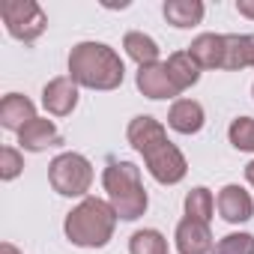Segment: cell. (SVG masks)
<instances>
[{
  "instance_id": "obj_1",
  "label": "cell",
  "mask_w": 254,
  "mask_h": 254,
  "mask_svg": "<svg viewBox=\"0 0 254 254\" xmlns=\"http://www.w3.org/2000/svg\"><path fill=\"white\" fill-rule=\"evenodd\" d=\"M126 138H129V144L144 156L147 162V171L156 183L162 186H177L186 180L189 174V162L186 156L180 153V147L168 138L165 126L150 117V114H141L129 123V129H126Z\"/></svg>"
},
{
  "instance_id": "obj_2",
  "label": "cell",
  "mask_w": 254,
  "mask_h": 254,
  "mask_svg": "<svg viewBox=\"0 0 254 254\" xmlns=\"http://www.w3.org/2000/svg\"><path fill=\"white\" fill-rule=\"evenodd\" d=\"M69 78L87 90H117L126 78L120 54L105 42H78L69 51Z\"/></svg>"
},
{
  "instance_id": "obj_3",
  "label": "cell",
  "mask_w": 254,
  "mask_h": 254,
  "mask_svg": "<svg viewBox=\"0 0 254 254\" xmlns=\"http://www.w3.org/2000/svg\"><path fill=\"white\" fill-rule=\"evenodd\" d=\"M117 212L102 197H84L63 221V233L78 248H105L114 239Z\"/></svg>"
},
{
  "instance_id": "obj_4",
  "label": "cell",
  "mask_w": 254,
  "mask_h": 254,
  "mask_svg": "<svg viewBox=\"0 0 254 254\" xmlns=\"http://www.w3.org/2000/svg\"><path fill=\"white\" fill-rule=\"evenodd\" d=\"M102 186L108 191V203L114 206L117 218L138 221L147 212L150 197L141 183V168L135 162H108V168L102 174Z\"/></svg>"
},
{
  "instance_id": "obj_5",
  "label": "cell",
  "mask_w": 254,
  "mask_h": 254,
  "mask_svg": "<svg viewBox=\"0 0 254 254\" xmlns=\"http://www.w3.org/2000/svg\"><path fill=\"white\" fill-rule=\"evenodd\" d=\"M48 183L63 197H87L93 186V165L81 153H60L48 165Z\"/></svg>"
},
{
  "instance_id": "obj_6",
  "label": "cell",
  "mask_w": 254,
  "mask_h": 254,
  "mask_svg": "<svg viewBox=\"0 0 254 254\" xmlns=\"http://www.w3.org/2000/svg\"><path fill=\"white\" fill-rule=\"evenodd\" d=\"M0 18L6 24V33L24 45L36 42L48 30V15L36 0H3L0 3Z\"/></svg>"
},
{
  "instance_id": "obj_7",
  "label": "cell",
  "mask_w": 254,
  "mask_h": 254,
  "mask_svg": "<svg viewBox=\"0 0 254 254\" xmlns=\"http://www.w3.org/2000/svg\"><path fill=\"white\" fill-rule=\"evenodd\" d=\"M42 105L51 117H69L78 108V84L69 75H57L42 87Z\"/></svg>"
},
{
  "instance_id": "obj_8",
  "label": "cell",
  "mask_w": 254,
  "mask_h": 254,
  "mask_svg": "<svg viewBox=\"0 0 254 254\" xmlns=\"http://www.w3.org/2000/svg\"><path fill=\"white\" fill-rule=\"evenodd\" d=\"M174 242H177V251L180 254H212V248H215V239H212L209 224H203L197 218H189V215L177 224Z\"/></svg>"
},
{
  "instance_id": "obj_9",
  "label": "cell",
  "mask_w": 254,
  "mask_h": 254,
  "mask_svg": "<svg viewBox=\"0 0 254 254\" xmlns=\"http://www.w3.org/2000/svg\"><path fill=\"white\" fill-rule=\"evenodd\" d=\"M18 144H21V150H27V153H45V150H51V147H63V135L57 132L54 120L36 117L33 123H27L24 129L18 132Z\"/></svg>"
},
{
  "instance_id": "obj_10",
  "label": "cell",
  "mask_w": 254,
  "mask_h": 254,
  "mask_svg": "<svg viewBox=\"0 0 254 254\" xmlns=\"http://www.w3.org/2000/svg\"><path fill=\"white\" fill-rule=\"evenodd\" d=\"M218 212H221V218L227 221V224H245L251 215H254V200H251V194L242 189V186H236V183H230V186H224L221 191H218Z\"/></svg>"
},
{
  "instance_id": "obj_11",
  "label": "cell",
  "mask_w": 254,
  "mask_h": 254,
  "mask_svg": "<svg viewBox=\"0 0 254 254\" xmlns=\"http://www.w3.org/2000/svg\"><path fill=\"white\" fill-rule=\"evenodd\" d=\"M135 84H138V90L147 96V99H174V96H180L177 93V87H174V81H171V75H168V66L165 63H153V66H141L138 69V75H135Z\"/></svg>"
},
{
  "instance_id": "obj_12",
  "label": "cell",
  "mask_w": 254,
  "mask_h": 254,
  "mask_svg": "<svg viewBox=\"0 0 254 254\" xmlns=\"http://www.w3.org/2000/svg\"><path fill=\"white\" fill-rule=\"evenodd\" d=\"M206 123V114H203V105L194 102V99H177L168 111V126L180 135H197Z\"/></svg>"
},
{
  "instance_id": "obj_13",
  "label": "cell",
  "mask_w": 254,
  "mask_h": 254,
  "mask_svg": "<svg viewBox=\"0 0 254 254\" xmlns=\"http://www.w3.org/2000/svg\"><path fill=\"white\" fill-rule=\"evenodd\" d=\"M36 120V105L21 96V93H6L3 102H0V126L9 132H21L27 123Z\"/></svg>"
},
{
  "instance_id": "obj_14",
  "label": "cell",
  "mask_w": 254,
  "mask_h": 254,
  "mask_svg": "<svg viewBox=\"0 0 254 254\" xmlns=\"http://www.w3.org/2000/svg\"><path fill=\"white\" fill-rule=\"evenodd\" d=\"M186 51L191 54V60L200 69H221L224 66V36L221 33H200L197 39H191V45Z\"/></svg>"
},
{
  "instance_id": "obj_15",
  "label": "cell",
  "mask_w": 254,
  "mask_h": 254,
  "mask_svg": "<svg viewBox=\"0 0 254 254\" xmlns=\"http://www.w3.org/2000/svg\"><path fill=\"white\" fill-rule=\"evenodd\" d=\"M162 15L168 18V24H174L177 30H189L197 27L206 15V6L200 0H165Z\"/></svg>"
},
{
  "instance_id": "obj_16",
  "label": "cell",
  "mask_w": 254,
  "mask_h": 254,
  "mask_svg": "<svg viewBox=\"0 0 254 254\" xmlns=\"http://www.w3.org/2000/svg\"><path fill=\"white\" fill-rule=\"evenodd\" d=\"M168 75H171V81H174V87H177V93H186L189 87H194L197 81H200V66L191 60V54L189 51H174L171 57H168Z\"/></svg>"
},
{
  "instance_id": "obj_17",
  "label": "cell",
  "mask_w": 254,
  "mask_h": 254,
  "mask_svg": "<svg viewBox=\"0 0 254 254\" xmlns=\"http://www.w3.org/2000/svg\"><path fill=\"white\" fill-rule=\"evenodd\" d=\"M123 48H126V54L138 63V69L159 63V42L153 36L141 33V30H129V33H126L123 36Z\"/></svg>"
},
{
  "instance_id": "obj_18",
  "label": "cell",
  "mask_w": 254,
  "mask_h": 254,
  "mask_svg": "<svg viewBox=\"0 0 254 254\" xmlns=\"http://www.w3.org/2000/svg\"><path fill=\"white\" fill-rule=\"evenodd\" d=\"M212 212H215V197L206 186H194L189 194H186V215L189 218H197L203 224L212 221Z\"/></svg>"
},
{
  "instance_id": "obj_19",
  "label": "cell",
  "mask_w": 254,
  "mask_h": 254,
  "mask_svg": "<svg viewBox=\"0 0 254 254\" xmlns=\"http://www.w3.org/2000/svg\"><path fill=\"white\" fill-rule=\"evenodd\" d=\"M248 66V39L242 33H224V66L227 72H239Z\"/></svg>"
},
{
  "instance_id": "obj_20",
  "label": "cell",
  "mask_w": 254,
  "mask_h": 254,
  "mask_svg": "<svg viewBox=\"0 0 254 254\" xmlns=\"http://www.w3.org/2000/svg\"><path fill=\"white\" fill-rule=\"evenodd\" d=\"M129 254H168V239L153 227L135 230L129 239Z\"/></svg>"
},
{
  "instance_id": "obj_21",
  "label": "cell",
  "mask_w": 254,
  "mask_h": 254,
  "mask_svg": "<svg viewBox=\"0 0 254 254\" xmlns=\"http://www.w3.org/2000/svg\"><path fill=\"white\" fill-rule=\"evenodd\" d=\"M227 138L239 153H254V120L251 117H236L227 129Z\"/></svg>"
},
{
  "instance_id": "obj_22",
  "label": "cell",
  "mask_w": 254,
  "mask_h": 254,
  "mask_svg": "<svg viewBox=\"0 0 254 254\" xmlns=\"http://www.w3.org/2000/svg\"><path fill=\"white\" fill-rule=\"evenodd\" d=\"M212 254H254V236L251 233H227L215 242Z\"/></svg>"
},
{
  "instance_id": "obj_23",
  "label": "cell",
  "mask_w": 254,
  "mask_h": 254,
  "mask_svg": "<svg viewBox=\"0 0 254 254\" xmlns=\"http://www.w3.org/2000/svg\"><path fill=\"white\" fill-rule=\"evenodd\" d=\"M21 171H24L21 150H15V147H3V150H0V180L12 183L15 177H21Z\"/></svg>"
},
{
  "instance_id": "obj_24",
  "label": "cell",
  "mask_w": 254,
  "mask_h": 254,
  "mask_svg": "<svg viewBox=\"0 0 254 254\" xmlns=\"http://www.w3.org/2000/svg\"><path fill=\"white\" fill-rule=\"evenodd\" d=\"M236 12L242 18H251L254 21V0H236Z\"/></svg>"
},
{
  "instance_id": "obj_25",
  "label": "cell",
  "mask_w": 254,
  "mask_h": 254,
  "mask_svg": "<svg viewBox=\"0 0 254 254\" xmlns=\"http://www.w3.org/2000/svg\"><path fill=\"white\" fill-rule=\"evenodd\" d=\"M245 39H248V66H254V33H248Z\"/></svg>"
},
{
  "instance_id": "obj_26",
  "label": "cell",
  "mask_w": 254,
  "mask_h": 254,
  "mask_svg": "<svg viewBox=\"0 0 254 254\" xmlns=\"http://www.w3.org/2000/svg\"><path fill=\"white\" fill-rule=\"evenodd\" d=\"M0 254H21L12 242H0Z\"/></svg>"
},
{
  "instance_id": "obj_27",
  "label": "cell",
  "mask_w": 254,
  "mask_h": 254,
  "mask_svg": "<svg viewBox=\"0 0 254 254\" xmlns=\"http://www.w3.org/2000/svg\"><path fill=\"white\" fill-rule=\"evenodd\" d=\"M245 180H248V186H254V162L245 165Z\"/></svg>"
},
{
  "instance_id": "obj_28",
  "label": "cell",
  "mask_w": 254,
  "mask_h": 254,
  "mask_svg": "<svg viewBox=\"0 0 254 254\" xmlns=\"http://www.w3.org/2000/svg\"><path fill=\"white\" fill-rule=\"evenodd\" d=\"M251 96H254V87H251Z\"/></svg>"
}]
</instances>
